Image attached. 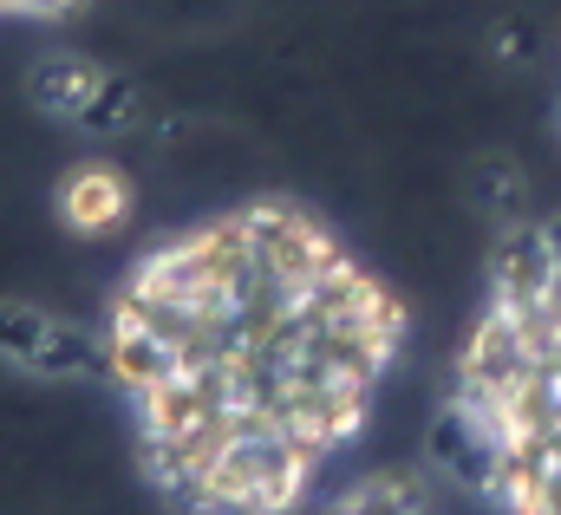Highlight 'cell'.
<instances>
[{"mask_svg": "<svg viewBox=\"0 0 561 515\" xmlns=\"http://www.w3.org/2000/svg\"><path fill=\"white\" fill-rule=\"evenodd\" d=\"M59 209H66L72 229L105 236V229H118V222L131 216V183H125V170L85 163V170H72V183L59 190Z\"/></svg>", "mask_w": 561, "mask_h": 515, "instance_id": "4", "label": "cell"}, {"mask_svg": "<svg viewBox=\"0 0 561 515\" xmlns=\"http://www.w3.org/2000/svg\"><path fill=\"white\" fill-rule=\"evenodd\" d=\"M0 366L20 379H92L105 366V340L33 300H0Z\"/></svg>", "mask_w": 561, "mask_h": 515, "instance_id": "3", "label": "cell"}, {"mask_svg": "<svg viewBox=\"0 0 561 515\" xmlns=\"http://www.w3.org/2000/svg\"><path fill=\"white\" fill-rule=\"evenodd\" d=\"M340 515H437V510L412 477H373L366 490H353L340 503Z\"/></svg>", "mask_w": 561, "mask_h": 515, "instance_id": "5", "label": "cell"}, {"mask_svg": "<svg viewBox=\"0 0 561 515\" xmlns=\"http://www.w3.org/2000/svg\"><path fill=\"white\" fill-rule=\"evenodd\" d=\"M99 340L170 503L294 515L366 431L405 307L307 209L242 203L144 249Z\"/></svg>", "mask_w": 561, "mask_h": 515, "instance_id": "1", "label": "cell"}, {"mask_svg": "<svg viewBox=\"0 0 561 515\" xmlns=\"http://www.w3.org/2000/svg\"><path fill=\"white\" fill-rule=\"evenodd\" d=\"M79 0H0V13H26V20H59V13H72Z\"/></svg>", "mask_w": 561, "mask_h": 515, "instance_id": "6", "label": "cell"}, {"mask_svg": "<svg viewBox=\"0 0 561 515\" xmlns=\"http://www.w3.org/2000/svg\"><path fill=\"white\" fill-rule=\"evenodd\" d=\"M444 431L496 515H561V222L503 236L450 366Z\"/></svg>", "mask_w": 561, "mask_h": 515, "instance_id": "2", "label": "cell"}]
</instances>
